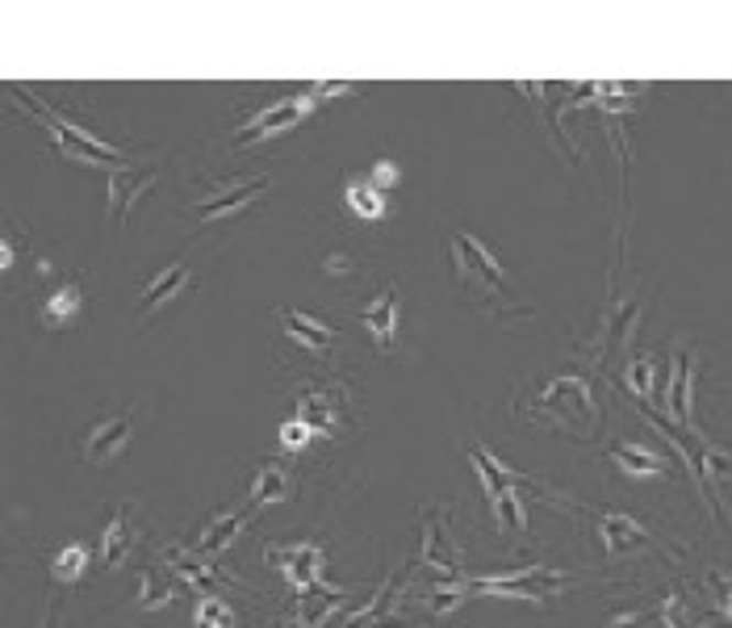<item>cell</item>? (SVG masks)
<instances>
[{"label":"cell","instance_id":"cell-1","mask_svg":"<svg viewBox=\"0 0 732 628\" xmlns=\"http://www.w3.org/2000/svg\"><path fill=\"white\" fill-rule=\"evenodd\" d=\"M452 260H457L460 290H465L469 302H478L481 311H490L499 323H523V318H532V306H523L520 297L511 293L506 272H502V264L490 256V248H485L481 239L457 230V235H452Z\"/></svg>","mask_w":732,"mask_h":628},{"label":"cell","instance_id":"cell-2","mask_svg":"<svg viewBox=\"0 0 732 628\" xmlns=\"http://www.w3.org/2000/svg\"><path fill=\"white\" fill-rule=\"evenodd\" d=\"M641 411H645V419L662 432V436L678 448V457L690 465V474H695V481L703 486V499H708V507L715 511V520L724 523V511H720V499H715V474L720 469H732V453H724V448H715V444H708V440H699L695 432H687V427H678V423H669L662 411H653L648 402H641Z\"/></svg>","mask_w":732,"mask_h":628},{"label":"cell","instance_id":"cell-3","mask_svg":"<svg viewBox=\"0 0 732 628\" xmlns=\"http://www.w3.org/2000/svg\"><path fill=\"white\" fill-rule=\"evenodd\" d=\"M523 411L544 419V423H553V427H578L582 440L590 436V427H599V407H594L590 386H586L582 377H557V381H548L544 394L532 407H523Z\"/></svg>","mask_w":732,"mask_h":628},{"label":"cell","instance_id":"cell-4","mask_svg":"<svg viewBox=\"0 0 732 628\" xmlns=\"http://www.w3.org/2000/svg\"><path fill=\"white\" fill-rule=\"evenodd\" d=\"M297 419L310 423L314 436L343 440L352 432V390L348 381H306L297 394Z\"/></svg>","mask_w":732,"mask_h":628},{"label":"cell","instance_id":"cell-5","mask_svg":"<svg viewBox=\"0 0 732 628\" xmlns=\"http://www.w3.org/2000/svg\"><path fill=\"white\" fill-rule=\"evenodd\" d=\"M565 586L561 570H548V565H523V570H511V574H499V578H481L473 583V591H485V595H511V599H544V595H557Z\"/></svg>","mask_w":732,"mask_h":628},{"label":"cell","instance_id":"cell-6","mask_svg":"<svg viewBox=\"0 0 732 628\" xmlns=\"http://www.w3.org/2000/svg\"><path fill=\"white\" fill-rule=\"evenodd\" d=\"M594 523H599V537H603V549L611 562L624 557L627 549H641V544H648V549H669L666 541H657V537L648 532L645 523H636L632 516H620V511H603V516H594Z\"/></svg>","mask_w":732,"mask_h":628},{"label":"cell","instance_id":"cell-7","mask_svg":"<svg viewBox=\"0 0 732 628\" xmlns=\"http://www.w3.org/2000/svg\"><path fill=\"white\" fill-rule=\"evenodd\" d=\"M130 432H134V423L130 415H109V419H97L80 440V453L84 461H92V465H109V461L122 453L125 444H130Z\"/></svg>","mask_w":732,"mask_h":628},{"label":"cell","instance_id":"cell-8","mask_svg":"<svg viewBox=\"0 0 732 628\" xmlns=\"http://www.w3.org/2000/svg\"><path fill=\"white\" fill-rule=\"evenodd\" d=\"M314 109L310 97H285V101L269 105V109H260L255 118H251L239 134H234V143H255V139H269L276 130H285V126H297L306 113Z\"/></svg>","mask_w":732,"mask_h":628},{"label":"cell","instance_id":"cell-9","mask_svg":"<svg viewBox=\"0 0 732 628\" xmlns=\"http://www.w3.org/2000/svg\"><path fill=\"white\" fill-rule=\"evenodd\" d=\"M42 122L51 126V134L59 139V147L67 151V155H80V160H118V147L101 143V139H92V134H84L80 126H72L67 118H59L55 109H46V105H39Z\"/></svg>","mask_w":732,"mask_h":628},{"label":"cell","instance_id":"cell-10","mask_svg":"<svg viewBox=\"0 0 732 628\" xmlns=\"http://www.w3.org/2000/svg\"><path fill=\"white\" fill-rule=\"evenodd\" d=\"M151 185H155V172H151V167H118V172L109 176V223L122 227L130 206H134Z\"/></svg>","mask_w":732,"mask_h":628},{"label":"cell","instance_id":"cell-11","mask_svg":"<svg viewBox=\"0 0 732 628\" xmlns=\"http://www.w3.org/2000/svg\"><path fill=\"white\" fill-rule=\"evenodd\" d=\"M269 562L281 565V570H285V578H289L297 591H310V586L323 578V549H318V544H289V549H272Z\"/></svg>","mask_w":732,"mask_h":628},{"label":"cell","instance_id":"cell-12","mask_svg":"<svg viewBox=\"0 0 732 628\" xmlns=\"http://www.w3.org/2000/svg\"><path fill=\"white\" fill-rule=\"evenodd\" d=\"M360 327L373 335L381 353H390V348H394V339H397V285H385V290L376 293L373 302L360 311Z\"/></svg>","mask_w":732,"mask_h":628},{"label":"cell","instance_id":"cell-13","mask_svg":"<svg viewBox=\"0 0 732 628\" xmlns=\"http://www.w3.org/2000/svg\"><path fill=\"white\" fill-rule=\"evenodd\" d=\"M269 188V181L264 176H251V181H243V185H234V188H218V193H206V197H197L193 202V214L197 218H222V214H230V209H239V206H248V202H255L260 193Z\"/></svg>","mask_w":732,"mask_h":628},{"label":"cell","instance_id":"cell-14","mask_svg":"<svg viewBox=\"0 0 732 628\" xmlns=\"http://www.w3.org/2000/svg\"><path fill=\"white\" fill-rule=\"evenodd\" d=\"M423 537H427V544H423L427 565H439L444 574H452L460 562V549L452 544V537H448V507H436V511H431V520H427V528H423Z\"/></svg>","mask_w":732,"mask_h":628},{"label":"cell","instance_id":"cell-15","mask_svg":"<svg viewBox=\"0 0 732 628\" xmlns=\"http://www.w3.org/2000/svg\"><path fill=\"white\" fill-rule=\"evenodd\" d=\"M276 318H281L285 335L297 339L302 348H310V353H323V348H331L335 339H339L335 327H327V323H318V318H310V314H302V311H289V306H281Z\"/></svg>","mask_w":732,"mask_h":628},{"label":"cell","instance_id":"cell-16","mask_svg":"<svg viewBox=\"0 0 732 628\" xmlns=\"http://www.w3.org/2000/svg\"><path fill=\"white\" fill-rule=\"evenodd\" d=\"M627 386L636 390L641 402H648V398H669V360H662V356H641V360H632Z\"/></svg>","mask_w":732,"mask_h":628},{"label":"cell","instance_id":"cell-17","mask_svg":"<svg viewBox=\"0 0 732 628\" xmlns=\"http://www.w3.org/2000/svg\"><path fill=\"white\" fill-rule=\"evenodd\" d=\"M251 507H243V511H222V516H214V520L197 532V557H209V553H222L234 537H239V528L248 523Z\"/></svg>","mask_w":732,"mask_h":628},{"label":"cell","instance_id":"cell-18","mask_svg":"<svg viewBox=\"0 0 732 628\" xmlns=\"http://www.w3.org/2000/svg\"><path fill=\"white\" fill-rule=\"evenodd\" d=\"M188 281H193V272H188L185 260H172V264H167V269L160 272V277H155V281H151V285H146L143 293H139V311L151 314V311H155V306H164V302H172L176 293L185 290Z\"/></svg>","mask_w":732,"mask_h":628},{"label":"cell","instance_id":"cell-19","mask_svg":"<svg viewBox=\"0 0 732 628\" xmlns=\"http://www.w3.org/2000/svg\"><path fill=\"white\" fill-rule=\"evenodd\" d=\"M607 457L615 461L624 474H632V478H653V474H666L669 469V461H662L657 453L641 448V444H611Z\"/></svg>","mask_w":732,"mask_h":628},{"label":"cell","instance_id":"cell-20","mask_svg":"<svg viewBox=\"0 0 732 628\" xmlns=\"http://www.w3.org/2000/svg\"><path fill=\"white\" fill-rule=\"evenodd\" d=\"M293 490V478L289 469L281 465V461H269L260 474H255V481H251V507H264V502H285Z\"/></svg>","mask_w":732,"mask_h":628},{"label":"cell","instance_id":"cell-21","mask_svg":"<svg viewBox=\"0 0 732 628\" xmlns=\"http://www.w3.org/2000/svg\"><path fill=\"white\" fill-rule=\"evenodd\" d=\"M130 541H134V532H130V511L118 507L109 523H105V537H101V565L105 570H113V565H122V557L130 553Z\"/></svg>","mask_w":732,"mask_h":628},{"label":"cell","instance_id":"cell-22","mask_svg":"<svg viewBox=\"0 0 732 628\" xmlns=\"http://www.w3.org/2000/svg\"><path fill=\"white\" fill-rule=\"evenodd\" d=\"M678 360V373H674V386H669V407H674V419H678V427H687V432H695L690 423H695V415H690V386H695V360L690 356H674Z\"/></svg>","mask_w":732,"mask_h":628},{"label":"cell","instance_id":"cell-23","mask_svg":"<svg viewBox=\"0 0 732 628\" xmlns=\"http://www.w3.org/2000/svg\"><path fill=\"white\" fill-rule=\"evenodd\" d=\"M76 314H80V285H76V281H67L63 290H55L51 297H46V306H42V323H46V327H67Z\"/></svg>","mask_w":732,"mask_h":628},{"label":"cell","instance_id":"cell-24","mask_svg":"<svg viewBox=\"0 0 732 628\" xmlns=\"http://www.w3.org/2000/svg\"><path fill=\"white\" fill-rule=\"evenodd\" d=\"M172 595H176V583L167 578L164 570L146 565L143 574H139V607H143V611H151V607L172 604Z\"/></svg>","mask_w":732,"mask_h":628},{"label":"cell","instance_id":"cell-25","mask_svg":"<svg viewBox=\"0 0 732 628\" xmlns=\"http://www.w3.org/2000/svg\"><path fill=\"white\" fill-rule=\"evenodd\" d=\"M348 206H352L360 218H381V214H385L381 188H376L373 181H360V176L348 181Z\"/></svg>","mask_w":732,"mask_h":628},{"label":"cell","instance_id":"cell-26","mask_svg":"<svg viewBox=\"0 0 732 628\" xmlns=\"http://www.w3.org/2000/svg\"><path fill=\"white\" fill-rule=\"evenodd\" d=\"M193 620H197V628H234V611L222 595H201L193 607Z\"/></svg>","mask_w":732,"mask_h":628},{"label":"cell","instance_id":"cell-27","mask_svg":"<svg viewBox=\"0 0 732 628\" xmlns=\"http://www.w3.org/2000/svg\"><path fill=\"white\" fill-rule=\"evenodd\" d=\"M84 565H88V549L84 544H67V549H59L51 557V578L55 583H76L84 574Z\"/></svg>","mask_w":732,"mask_h":628},{"label":"cell","instance_id":"cell-28","mask_svg":"<svg viewBox=\"0 0 732 628\" xmlns=\"http://www.w3.org/2000/svg\"><path fill=\"white\" fill-rule=\"evenodd\" d=\"M703 586H708L711 604H715V616H720V620H732V578L729 574L708 570V574H703Z\"/></svg>","mask_w":732,"mask_h":628},{"label":"cell","instance_id":"cell-29","mask_svg":"<svg viewBox=\"0 0 732 628\" xmlns=\"http://www.w3.org/2000/svg\"><path fill=\"white\" fill-rule=\"evenodd\" d=\"M310 423H302V419H289V423H281V444L285 448H306L310 444Z\"/></svg>","mask_w":732,"mask_h":628},{"label":"cell","instance_id":"cell-30","mask_svg":"<svg viewBox=\"0 0 732 628\" xmlns=\"http://www.w3.org/2000/svg\"><path fill=\"white\" fill-rule=\"evenodd\" d=\"M648 620H657V611H636V616H615L611 628H645Z\"/></svg>","mask_w":732,"mask_h":628},{"label":"cell","instance_id":"cell-31","mask_svg":"<svg viewBox=\"0 0 732 628\" xmlns=\"http://www.w3.org/2000/svg\"><path fill=\"white\" fill-rule=\"evenodd\" d=\"M390 181H397V167L394 164H376L373 167V185H390Z\"/></svg>","mask_w":732,"mask_h":628},{"label":"cell","instance_id":"cell-32","mask_svg":"<svg viewBox=\"0 0 732 628\" xmlns=\"http://www.w3.org/2000/svg\"><path fill=\"white\" fill-rule=\"evenodd\" d=\"M0 256H4V260H0V264H4V269H9V264H13V239H4V248H0Z\"/></svg>","mask_w":732,"mask_h":628},{"label":"cell","instance_id":"cell-33","mask_svg":"<svg viewBox=\"0 0 732 628\" xmlns=\"http://www.w3.org/2000/svg\"><path fill=\"white\" fill-rule=\"evenodd\" d=\"M327 269H339V272H348V260H343V256H331V260H327Z\"/></svg>","mask_w":732,"mask_h":628}]
</instances>
